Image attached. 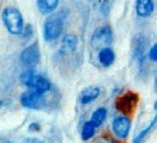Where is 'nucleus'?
<instances>
[{
    "mask_svg": "<svg viewBox=\"0 0 157 143\" xmlns=\"http://www.w3.org/2000/svg\"><path fill=\"white\" fill-rule=\"evenodd\" d=\"M3 22L12 35H19L23 32V18L19 10L15 8H5L3 10Z\"/></svg>",
    "mask_w": 157,
    "mask_h": 143,
    "instance_id": "1",
    "label": "nucleus"
},
{
    "mask_svg": "<svg viewBox=\"0 0 157 143\" xmlns=\"http://www.w3.org/2000/svg\"><path fill=\"white\" fill-rule=\"evenodd\" d=\"M153 2L152 0H137L136 10L139 17H148L153 13Z\"/></svg>",
    "mask_w": 157,
    "mask_h": 143,
    "instance_id": "9",
    "label": "nucleus"
},
{
    "mask_svg": "<svg viewBox=\"0 0 157 143\" xmlns=\"http://www.w3.org/2000/svg\"><path fill=\"white\" fill-rule=\"evenodd\" d=\"M96 143H115L113 139H109V138H104V139H101V141H98V142H96Z\"/></svg>",
    "mask_w": 157,
    "mask_h": 143,
    "instance_id": "16",
    "label": "nucleus"
},
{
    "mask_svg": "<svg viewBox=\"0 0 157 143\" xmlns=\"http://www.w3.org/2000/svg\"><path fill=\"white\" fill-rule=\"evenodd\" d=\"M150 59L152 61H157V44H155L150 50Z\"/></svg>",
    "mask_w": 157,
    "mask_h": 143,
    "instance_id": "15",
    "label": "nucleus"
},
{
    "mask_svg": "<svg viewBox=\"0 0 157 143\" xmlns=\"http://www.w3.org/2000/svg\"><path fill=\"white\" fill-rule=\"evenodd\" d=\"M59 4V0H37V6L42 14L52 13Z\"/></svg>",
    "mask_w": 157,
    "mask_h": 143,
    "instance_id": "12",
    "label": "nucleus"
},
{
    "mask_svg": "<svg viewBox=\"0 0 157 143\" xmlns=\"http://www.w3.org/2000/svg\"><path fill=\"white\" fill-rule=\"evenodd\" d=\"M113 41V32L110 27H101L97 28L95 32H93L92 37H91V44L95 49H100L102 50L107 45H110Z\"/></svg>",
    "mask_w": 157,
    "mask_h": 143,
    "instance_id": "3",
    "label": "nucleus"
},
{
    "mask_svg": "<svg viewBox=\"0 0 157 143\" xmlns=\"http://www.w3.org/2000/svg\"><path fill=\"white\" fill-rule=\"evenodd\" d=\"M98 96H100V88L95 86H91V87H87V88L81 91L79 102L83 105H87V104H91L92 101H95Z\"/></svg>",
    "mask_w": 157,
    "mask_h": 143,
    "instance_id": "8",
    "label": "nucleus"
},
{
    "mask_svg": "<svg viewBox=\"0 0 157 143\" xmlns=\"http://www.w3.org/2000/svg\"><path fill=\"white\" fill-rule=\"evenodd\" d=\"M106 116H107V110L105 107H98L95 110V113L92 114L90 122L95 125L96 128H98V126H101L104 124V122L106 120Z\"/></svg>",
    "mask_w": 157,
    "mask_h": 143,
    "instance_id": "13",
    "label": "nucleus"
},
{
    "mask_svg": "<svg viewBox=\"0 0 157 143\" xmlns=\"http://www.w3.org/2000/svg\"><path fill=\"white\" fill-rule=\"evenodd\" d=\"M5 143H12V142H5Z\"/></svg>",
    "mask_w": 157,
    "mask_h": 143,
    "instance_id": "20",
    "label": "nucleus"
},
{
    "mask_svg": "<svg viewBox=\"0 0 157 143\" xmlns=\"http://www.w3.org/2000/svg\"><path fill=\"white\" fill-rule=\"evenodd\" d=\"M156 90H157V78H156Z\"/></svg>",
    "mask_w": 157,
    "mask_h": 143,
    "instance_id": "19",
    "label": "nucleus"
},
{
    "mask_svg": "<svg viewBox=\"0 0 157 143\" xmlns=\"http://www.w3.org/2000/svg\"><path fill=\"white\" fill-rule=\"evenodd\" d=\"M63 29V21L58 15H52L45 22L44 26V37L46 41H55L59 38Z\"/></svg>",
    "mask_w": 157,
    "mask_h": 143,
    "instance_id": "2",
    "label": "nucleus"
},
{
    "mask_svg": "<svg viewBox=\"0 0 157 143\" xmlns=\"http://www.w3.org/2000/svg\"><path fill=\"white\" fill-rule=\"evenodd\" d=\"M27 87H28L29 90L37 91V92L44 93V95L51 90V84H50V82L48 81V79H46L45 77L36 75V74H35V75H33V78L28 82Z\"/></svg>",
    "mask_w": 157,
    "mask_h": 143,
    "instance_id": "7",
    "label": "nucleus"
},
{
    "mask_svg": "<svg viewBox=\"0 0 157 143\" xmlns=\"http://www.w3.org/2000/svg\"><path fill=\"white\" fill-rule=\"evenodd\" d=\"M29 129H31V130H38V129H40V126H38V124L33 123V124L29 125Z\"/></svg>",
    "mask_w": 157,
    "mask_h": 143,
    "instance_id": "17",
    "label": "nucleus"
},
{
    "mask_svg": "<svg viewBox=\"0 0 157 143\" xmlns=\"http://www.w3.org/2000/svg\"><path fill=\"white\" fill-rule=\"evenodd\" d=\"M155 110L157 111V100H156V102H155Z\"/></svg>",
    "mask_w": 157,
    "mask_h": 143,
    "instance_id": "18",
    "label": "nucleus"
},
{
    "mask_svg": "<svg viewBox=\"0 0 157 143\" xmlns=\"http://www.w3.org/2000/svg\"><path fill=\"white\" fill-rule=\"evenodd\" d=\"M130 119L125 115H117L113 120V132L117 138H127L130 132Z\"/></svg>",
    "mask_w": 157,
    "mask_h": 143,
    "instance_id": "5",
    "label": "nucleus"
},
{
    "mask_svg": "<svg viewBox=\"0 0 157 143\" xmlns=\"http://www.w3.org/2000/svg\"><path fill=\"white\" fill-rule=\"evenodd\" d=\"M98 60L101 63V65L104 67H110L113 65V63L115 60V54L110 47H105V49L100 50L98 52Z\"/></svg>",
    "mask_w": 157,
    "mask_h": 143,
    "instance_id": "10",
    "label": "nucleus"
},
{
    "mask_svg": "<svg viewBox=\"0 0 157 143\" xmlns=\"http://www.w3.org/2000/svg\"><path fill=\"white\" fill-rule=\"evenodd\" d=\"M95 132H96V126L93 125L91 122H86L83 124V128H82V139L83 141H88L91 139L93 136H95Z\"/></svg>",
    "mask_w": 157,
    "mask_h": 143,
    "instance_id": "14",
    "label": "nucleus"
},
{
    "mask_svg": "<svg viewBox=\"0 0 157 143\" xmlns=\"http://www.w3.org/2000/svg\"><path fill=\"white\" fill-rule=\"evenodd\" d=\"M21 104L27 109H41L45 104V95L33 90H28L21 96Z\"/></svg>",
    "mask_w": 157,
    "mask_h": 143,
    "instance_id": "4",
    "label": "nucleus"
},
{
    "mask_svg": "<svg viewBox=\"0 0 157 143\" xmlns=\"http://www.w3.org/2000/svg\"><path fill=\"white\" fill-rule=\"evenodd\" d=\"M77 45H78V38L74 35H67L64 38H63L60 50L63 52H73L75 50Z\"/></svg>",
    "mask_w": 157,
    "mask_h": 143,
    "instance_id": "11",
    "label": "nucleus"
},
{
    "mask_svg": "<svg viewBox=\"0 0 157 143\" xmlns=\"http://www.w3.org/2000/svg\"><path fill=\"white\" fill-rule=\"evenodd\" d=\"M38 60H40V51H38L37 44L28 46L27 49H25L23 52L21 54L22 64L25 67H27V68H33L38 63Z\"/></svg>",
    "mask_w": 157,
    "mask_h": 143,
    "instance_id": "6",
    "label": "nucleus"
}]
</instances>
